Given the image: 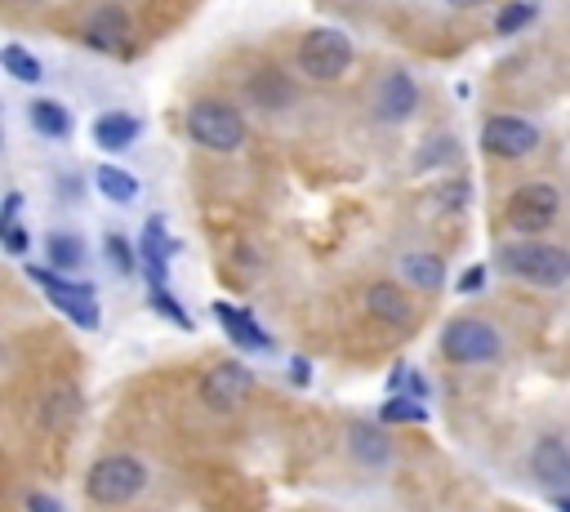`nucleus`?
<instances>
[{
    "mask_svg": "<svg viewBox=\"0 0 570 512\" xmlns=\"http://www.w3.org/2000/svg\"><path fill=\"white\" fill-rule=\"evenodd\" d=\"M495 268L521 285H535V290H566L570 285V250L539 241V237H517V241L495 246Z\"/></svg>",
    "mask_w": 570,
    "mask_h": 512,
    "instance_id": "obj_1",
    "label": "nucleus"
},
{
    "mask_svg": "<svg viewBox=\"0 0 570 512\" xmlns=\"http://www.w3.org/2000/svg\"><path fill=\"white\" fill-rule=\"evenodd\" d=\"M183 130H187V139H192L196 148H205V152H214V156L241 152L246 139H250L246 117H241L227 98H201V102H192L187 117H183Z\"/></svg>",
    "mask_w": 570,
    "mask_h": 512,
    "instance_id": "obj_2",
    "label": "nucleus"
},
{
    "mask_svg": "<svg viewBox=\"0 0 570 512\" xmlns=\"http://www.w3.org/2000/svg\"><path fill=\"white\" fill-rule=\"evenodd\" d=\"M148 481H152V472L139 455H103L85 472V494L103 508H121V503H135L148 490Z\"/></svg>",
    "mask_w": 570,
    "mask_h": 512,
    "instance_id": "obj_3",
    "label": "nucleus"
},
{
    "mask_svg": "<svg viewBox=\"0 0 570 512\" xmlns=\"http://www.w3.org/2000/svg\"><path fill=\"white\" fill-rule=\"evenodd\" d=\"M299 72L330 85V80H344L357 63V45L338 32V28H312L303 41H299Z\"/></svg>",
    "mask_w": 570,
    "mask_h": 512,
    "instance_id": "obj_4",
    "label": "nucleus"
},
{
    "mask_svg": "<svg viewBox=\"0 0 570 512\" xmlns=\"http://www.w3.org/2000/svg\"><path fill=\"white\" fill-rule=\"evenodd\" d=\"M437 344H441V357L454 366H491L504 352V335L482 317H450Z\"/></svg>",
    "mask_w": 570,
    "mask_h": 512,
    "instance_id": "obj_5",
    "label": "nucleus"
},
{
    "mask_svg": "<svg viewBox=\"0 0 570 512\" xmlns=\"http://www.w3.org/2000/svg\"><path fill=\"white\" fill-rule=\"evenodd\" d=\"M23 272H28L32 285H41V290L50 294V303L58 307L67 322H76L80 330H98V298H94V285L67 276V272H58V268H50V263H28Z\"/></svg>",
    "mask_w": 570,
    "mask_h": 512,
    "instance_id": "obj_6",
    "label": "nucleus"
},
{
    "mask_svg": "<svg viewBox=\"0 0 570 512\" xmlns=\"http://www.w3.org/2000/svg\"><path fill=\"white\" fill-rule=\"evenodd\" d=\"M561 215V192L552 183H521L504 205V224L517 237H544Z\"/></svg>",
    "mask_w": 570,
    "mask_h": 512,
    "instance_id": "obj_7",
    "label": "nucleus"
},
{
    "mask_svg": "<svg viewBox=\"0 0 570 512\" xmlns=\"http://www.w3.org/2000/svg\"><path fill=\"white\" fill-rule=\"evenodd\" d=\"M419 102H423L419 80H415L406 67H388V72L375 80V89H370L375 121H384V126H401V121H410V117L419 112Z\"/></svg>",
    "mask_w": 570,
    "mask_h": 512,
    "instance_id": "obj_8",
    "label": "nucleus"
},
{
    "mask_svg": "<svg viewBox=\"0 0 570 512\" xmlns=\"http://www.w3.org/2000/svg\"><path fill=\"white\" fill-rule=\"evenodd\" d=\"M482 148H486V156L521 161V156H530L539 148V130H535V121H526L517 112H499V117H491L482 126Z\"/></svg>",
    "mask_w": 570,
    "mask_h": 512,
    "instance_id": "obj_9",
    "label": "nucleus"
},
{
    "mask_svg": "<svg viewBox=\"0 0 570 512\" xmlns=\"http://www.w3.org/2000/svg\"><path fill=\"white\" fill-rule=\"evenodd\" d=\"M530 477L548 494H570V437H561V433L535 437V446H530Z\"/></svg>",
    "mask_w": 570,
    "mask_h": 512,
    "instance_id": "obj_10",
    "label": "nucleus"
},
{
    "mask_svg": "<svg viewBox=\"0 0 570 512\" xmlns=\"http://www.w3.org/2000/svg\"><path fill=\"white\" fill-rule=\"evenodd\" d=\"M85 41H89V50H98V54H107V58H130L135 23H130V14H126L121 6H103V10L89 14Z\"/></svg>",
    "mask_w": 570,
    "mask_h": 512,
    "instance_id": "obj_11",
    "label": "nucleus"
},
{
    "mask_svg": "<svg viewBox=\"0 0 570 512\" xmlns=\"http://www.w3.org/2000/svg\"><path fill=\"white\" fill-rule=\"evenodd\" d=\"M250 383H255V374H250L241 361H218V366L205 374L201 396H205V405L218 410V415H227V410H237V405L246 401Z\"/></svg>",
    "mask_w": 570,
    "mask_h": 512,
    "instance_id": "obj_12",
    "label": "nucleus"
},
{
    "mask_svg": "<svg viewBox=\"0 0 570 512\" xmlns=\"http://www.w3.org/2000/svg\"><path fill=\"white\" fill-rule=\"evenodd\" d=\"M344 446H348V459H353L357 468H370V472H384V468L397 459V450H392V437L384 433V424H370V420H357V424H348V433H344Z\"/></svg>",
    "mask_w": 570,
    "mask_h": 512,
    "instance_id": "obj_13",
    "label": "nucleus"
},
{
    "mask_svg": "<svg viewBox=\"0 0 570 512\" xmlns=\"http://www.w3.org/2000/svg\"><path fill=\"white\" fill-rule=\"evenodd\" d=\"M179 254V241L165 232V219H148L143 224V246H139V259H143V272L152 281V290H165L170 281V259Z\"/></svg>",
    "mask_w": 570,
    "mask_h": 512,
    "instance_id": "obj_14",
    "label": "nucleus"
},
{
    "mask_svg": "<svg viewBox=\"0 0 570 512\" xmlns=\"http://www.w3.org/2000/svg\"><path fill=\"white\" fill-rule=\"evenodd\" d=\"M246 94H250L255 108H264V112H286V108H294V98H299L294 80L281 67H255L246 76Z\"/></svg>",
    "mask_w": 570,
    "mask_h": 512,
    "instance_id": "obj_15",
    "label": "nucleus"
},
{
    "mask_svg": "<svg viewBox=\"0 0 570 512\" xmlns=\"http://www.w3.org/2000/svg\"><path fill=\"white\" fill-rule=\"evenodd\" d=\"M214 317L223 322V330L233 335V344H237V348H246V352H272V335L255 322L250 307H237V303L218 298V303H214Z\"/></svg>",
    "mask_w": 570,
    "mask_h": 512,
    "instance_id": "obj_16",
    "label": "nucleus"
},
{
    "mask_svg": "<svg viewBox=\"0 0 570 512\" xmlns=\"http://www.w3.org/2000/svg\"><path fill=\"white\" fill-rule=\"evenodd\" d=\"M139 134H143V121L139 117H130V112H103L98 121H94V143L111 156V152H126V148H135L139 143Z\"/></svg>",
    "mask_w": 570,
    "mask_h": 512,
    "instance_id": "obj_17",
    "label": "nucleus"
},
{
    "mask_svg": "<svg viewBox=\"0 0 570 512\" xmlns=\"http://www.w3.org/2000/svg\"><path fill=\"white\" fill-rule=\"evenodd\" d=\"M366 313H370L375 322H388V326H410V298H406L401 285L375 281V285L366 290Z\"/></svg>",
    "mask_w": 570,
    "mask_h": 512,
    "instance_id": "obj_18",
    "label": "nucleus"
},
{
    "mask_svg": "<svg viewBox=\"0 0 570 512\" xmlns=\"http://www.w3.org/2000/svg\"><path fill=\"white\" fill-rule=\"evenodd\" d=\"M397 272H401V281H406V285L428 290V294L445 285V263H441L437 254H428V250H410V254H401Z\"/></svg>",
    "mask_w": 570,
    "mask_h": 512,
    "instance_id": "obj_19",
    "label": "nucleus"
},
{
    "mask_svg": "<svg viewBox=\"0 0 570 512\" xmlns=\"http://www.w3.org/2000/svg\"><path fill=\"white\" fill-rule=\"evenodd\" d=\"M76 410H80V392H76L72 383L50 388V392H45V401H41V428H50V433L67 428V424L76 420Z\"/></svg>",
    "mask_w": 570,
    "mask_h": 512,
    "instance_id": "obj_20",
    "label": "nucleus"
},
{
    "mask_svg": "<svg viewBox=\"0 0 570 512\" xmlns=\"http://www.w3.org/2000/svg\"><path fill=\"white\" fill-rule=\"evenodd\" d=\"M45 259H50V268L76 276L85 268V241H80V232H63V228L50 232L45 237Z\"/></svg>",
    "mask_w": 570,
    "mask_h": 512,
    "instance_id": "obj_21",
    "label": "nucleus"
},
{
    "mask_svg": "<svg viewBox=\"0 0 570 512\" xmlns=\"http://www.w3.org/2000/svg\"><path fill=\"white\" fill-rule=\"evenodd\" d=\"M28 121L45 139H72V112L63 108V102H54V98H36L28 108Z\"/></svg>",
    "mask_w": 570,
    "mask_h": 512,
    "instance_id": "obj_22",
    "label": "nucleus"
},
{
    "mask_svg": "<svg viewBox=\"0 0 570 512\" xmlns=\"http://www.w3.org/2000/svg\"><path fill=\"white\" fill-rule=\"evenodd\" d=\"M94 183H98V192L107 200H117V205H135L139 200V178L126 174L121 165H98L94 170Z\"/></svg>",
    "mask_w": 570,
    "mask_h": 512,
    "instance_id": "obj_23",
    "label": "nucleus"
},
{
    "mask_svg": "<svg viewBox=\"0 0 570 512\" xmlns=\"http://www.w3.org/2000/svg\"><path fill=\"white\" fill-rule=\"evenodd\" d=\"M0 63H6V72H10L19 85H41V80H45V67H41V58H36L32 50H23L19 41H10L6 50H0Z\"/></svg>",
    "mask_w": 570,
    "mask_h": 512,
    "instance_id": "obj_24",
    "label": "nucleus"
},
{
    "mask_svg": "<svg viewBox=\"0 0 570 512\" xmlns=\"http://www.w3.org/2000/svg\"><path fill=\"white\" fill-rule=\"evenodd\" d=\"M428 420V405L415 396H388L379 405V424H423Z\"/></svg>",
    "mask_w": 570,
    "mask_h": 512,
    "instance_id": "obj_25",
    "label": "nucleus"
},
{
    "mask_svg": "<svg viewBox=\"0 0 570 512\" xmlns=\"http://www.w3.org/2000/svg\"><path fill=\"white\" fill-rule=\"evenodd\" d=\"M103 254L111 259V268H117V276H135V268H139V254L130 250V241H126L121 232H107V237H103Z\"/></svg>",
    "mask_w": 570,
    "mask_h": 512,
    "instance_id": "obj_26",
    "label": "nucleus"
},
{
    "mask_svg": "<svg viewBox=\"0 0 570 512\" xmlns=\"http://www.w3.org/2000/svg\"><path fill=\"white\" fill-rule=\"evenodd\" d=\"M526 23H535V6H526V0H513V6H504L499 19H495V36H517Z\"/></svg>",
    "mask_w": 570,
    "mask_h": 512,
    "instance_id": "obj_27",
    "label": "nucleus"
},
{
    "mask_svg": "<svg viewBox=\"0 0 570 512\" xmlns=\"http://www.w3.org/2000/svg\"><path fill=\"white\" fill-rule=\"evenodd\" d=\"M152 307H157V313H161L165 322H174L179 330H192V317L183 313V303H179L170 290H152Z\"/></svg>",
    "mask_w": 570,
    "mask_h": 512,
    "instance_id": "obj_28",
    "label": "nucleus"
},
{
    "mask_svg": "<svg viewBox=\"0 0 570 512\" xmlns=\"http://www.w3.org/2000/svg\"><path fill=\"white\" fill-rule=\"evenodd\" d=\"M469 196H473L469 178H454V183L437 187V200H441V210H464V205H469Z\"/></svg>",
    "mask_w": 570,
    "mask_h": 512,
    "instance_id": "obj_29",
    "label": "nucleus"
},
{
    "mask_svg": "<svg viewBox=\"0 0 570 512\" xmlns=\"http://www.w3.org/2000/svg\"><path fill=\"white\" fill-rule=\"evenodd\" d=\"M0 237H6V241H0V246H6V254H28V246H32V232L28 228H19V224H10V228H0Z\"/></svg>",
    "mask_w": 570,
    "mask_h": 512,
    "instance_id": "obj_30",
    "label": "nucleus"
},
{
    "mask_svg": "<svg viewBox=\"0 0 570 512\" xmlns=\"http://www.w3.org/2000/svg\"><path fill=\"white\" fill-rule=\"evenodd\" d=\"M19 210H23V192H6V210H0V228L19 224Z\"/></svg>",
    "mask_w": 570,
    "mask_h": 512,
    "instance_id": "obj_31",
    "label": "nucleus"
},
{
    "mask_svg": "<svg viewBox=\"0 0 570 512\" xmlns=\"http://www.w3.org/2000/svg\"><path fill=\"white\" fill-rule=\"evenodd\" d=\"M28 512H63V503L54 494H45V490H32L28 494Z\"/></svg>",
    "mask_w": 570,
    "mask_h": 512,
    "instance_id": "obj_32",
    "label": "nucleus"
},
{
    "mask_svg": "<svg viewBox=\"0 0 570 512\" xmlns=\"http://www.w3.org/2000/svg\"><path fill=\"white\" fill-rule=\"evenodd\" d=\"M486 285V268H469L464 276H460V294H477Z\"/></svg>",
    "mask_w": 570,
    "mask_h": 512,
    "instance_id": "obj_33",
    "label": "nucleus"
},
{
    "mask_svg": "<svg viewBox=\"0 0 570 512\" xmlns=\"http://www.w3.org/2000/svg\"><path fill=\"white\" fill-rule=\"evenodd\" d=\"M290 374H294V383H299V388H308V383H312V366H308L303 357H290Z\"/></svg>",
    "mask_w": 570,
    "mask_h": 512,
    "instance_id": "obj_34",
    "label": "nucleus"
},
{
    "mask_svg": "<svg viewBox=\"0 0 570 512\" xmlns=\"http://www.w3.org/2000/svg\"><path fill=\"white\" fill-rule=\"evenodd\" d=\"M450 10H477V6H486V0H445Z\"/></svg>",
    "mask_w": 570,
    "mask_h": 512,
    "instance_id": "obj_35",
    "label": "nucleus"
},
{
    "mask_svg": "<svg viewBox=\"0 0 570 512\" xmlns=\"http://www.w3.org/2000/svg\"><path fill=\"white\" fill-rule=\"evenodd\" d=\"M552 508L557 512H570V494H552Z\"/></svg>",
    "mask_w": 570,
    "mask_h": 512,
    "instance_id": "obj_36",
    "label": "nucleus"
},
{
    "mask_svg": "<svg viewBox=\"0 0 570 512\" xmlns=\"http://www.w3.org/2000/svg\"><path fill=\"white\" fill-rule=\"evenodd\" d=\"M10 6H45V0H10Z\"/></svg>",
    "mask_w": 570,
    "mask_h": 512,
    "instance_id": "obj_37",
    "label": "nucleus"
}]
</instances>
